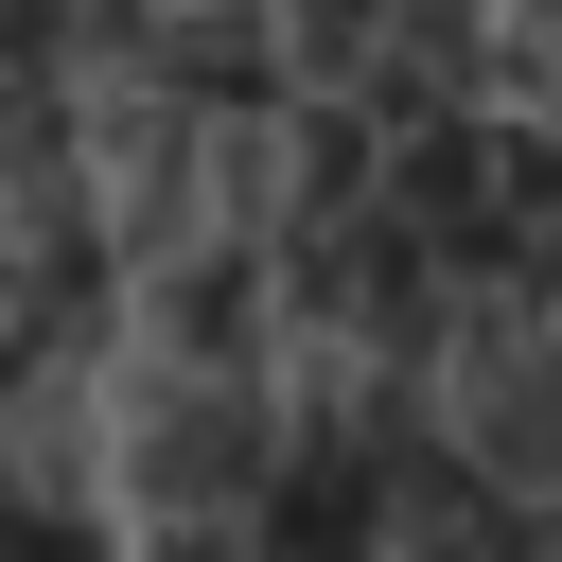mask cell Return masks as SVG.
<instances>
[{"instance_id":"obj_1","label":"cell","mask_w":562,"mask_h":562,"mask_svg":"<svg viewBox=\"0 0 562 562\" xmlns=\"http://www.w3.org/2000/svg\"><path fill=\"white\" fill-rule=\"evenodd\" d=\"M281 474V369H123L105 492L140 527H246Z\"/></svg>"},{"instance_id":"obj_2","label":"cell","mask_w":562,"mask_h":562,"mask_svg":"<svg viewBox=\"0 0 562 562\" xmlns=\"http://www.w3.org/2000/svg\"><path fill=\"white\" fill-rule=\"evenodd\" d=\"M439 457L474 474V492H509V509H562V299H527V316H457V351H439Z\"/></svg>"},{"instance_id":"obj_3","label":"cell","mask_w":562,"mask_h":562,"mask_svg":"<svg viewBox=\"0 0 562 562\" xmlns=\"http://www.w3.org/2000/svg\"><path fill=\"white\" fill-rule=\"evenodd\" d=\"M123 334H140V369H281V246L211 228V246L140 263L123 281Z\"/></svg>"}]
</instances>
